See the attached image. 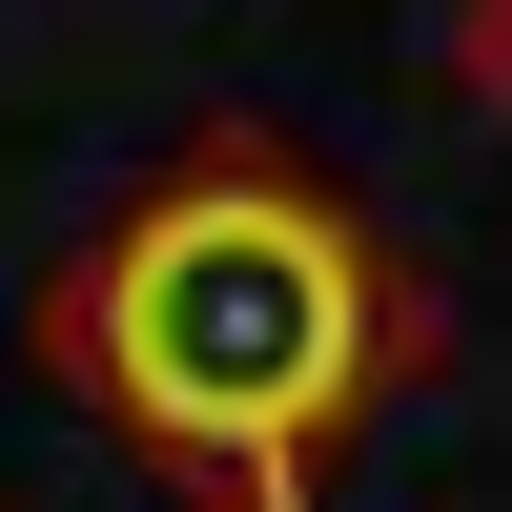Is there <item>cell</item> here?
<instances>
[{"label": "cell", "instance_id": "6da1fadb", "mask_svg": "<svg viewBox=\"0 0 512 512\" xmlns=\"http://www.w3.org/2000/svg\"><path fill=\"white\" fill-rule=\"evenodd\" d=\"M41 349L205 512H328V451L431 369V287L308 144H185L103 246H62Z\"/></svg>", "mask_w": 512, "mask_h": 512}]
</instances>
